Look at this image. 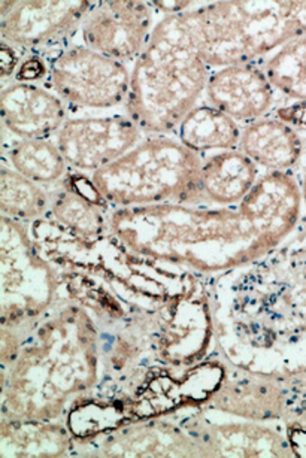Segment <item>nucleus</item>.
Returning a JSON list of instances; mask_svg holds the SVG:
<instances>
[{
    "label": "nucleus",
    "mask_w": 306,
    "mask_h": 458,
    "mask_svg": "<svg viewBox=\"0 0 306 458\" xmlns=\"http://www.w3.org/2000/svg\"><path fill=\"white\" fill-rule=\"evenodd\" d=\"M13 328L21 346L4 379V420L55 421L71 395L96 386L99 328L84 306L64 297L32 323Z\"/></svg>",
    "instance_id": "obj_3"
},
{
    "label": "nucleus",
    "mask_w": 306,
    "mask_h": 458,
    "mask_svg": "<svg viewBox=\"0 0 306 458\" xmlns=\"http://www.w3.org/2000/svg\"><path fill=\"white\" fill-rule=\"evenodd\" d=\"M4 129L17 140H48L66 122V104L46 87L17 82L2 90Z\"/></svg>",
    "instance_id": "obj_13"
},
{
    "label": "nucleus",
    "mask_w": 306,
    "mask_h": 458,
    "mask_svg": "<svg viewBox=\"0 0 306 458\" xmlns=\"http://www.w3.org/2000/svg\"><path fill=\"white\" fill-rule=\"evenodd\" d=\"M47 73H48V66L46 64V60H42L39 55H29L17 69L15 81L33 84L35 81H41Z\"/></svg>",
    "instance_id": "obj_25"
},
{
    "label": "nucleus",
    "mask_w": 306,
    "mask_h": 458,
    "mask_svg": "<svg viewBox=\"0 0 306 458\" xmlns=\"http://www.w3.org/2000/svg\"><path fill=\"white\" fill-rule=\"evenodd\" d=\"M274 87L256 64H234L209 73L205 98L234 122L260 120L274 105Z\"/></svg>",
    "instance_id": "obj_12"
},
{
    "label": "nucleus",
    "mask_w": 306,
    "mask_h": 458,
    "mask_svg": "<svg viewBox=\"0 0 306 458\" xmlns=\"http://www.w3.org/2000/svg\"><path fill=\"white\" fill-rule=\"evenodd\" d=\"M200 196L203 207H234L259 181V166L236 149L203 154Z\"/></svg>",
    "instance_id": "obj_15"
},
{
    "label": "nucleus",
    "mask_w": 306,
    "mask_h": 458,
    "mask_svg": "<svg viewBox=\"0 0 306 458\" xmlns=\"http://www.w3.org/2000/svg\"><path fill=\"white\" fill-rule=\"evenodd\" d=\"M59 272L33 242L28 225L2 216V326L23 327L57 301Z\"/></svg>",
    "instance_id": "obj_7"
},
{
    "label": "nucleus",
    "mask_w": 306,
    "mask_h": 458,
    "mask_svg": "<svg viewBox=\"0 0 306 458\" xmlns=\"http://www.w3.org/2000/svg\"><path fill=\"white\" fill-rule=\"evenodd\" d=\"M261 69L274 90L306 102V35L275 51Z\"/></svg>",
    "instance_id": "obj_24"
},
{
    "label": "nucleus",
    "mask_w": 306,
    "mask_h": 458,
    "mask_svg": "<svg viewBox=\"0 0 306 458\" xmlns=\"http://www.w3.org/2000/svg\"><path fill=\"white\" fill-rule=\"evenodd\" d=\"M176 131L181 144L199 156L234 149L242 135L234 118L208 104L191 109Z\"/></svg>",
    "instance_id": "obj_19"
},
{
    "label": "nucleus",
    "mask_w": 306,
    "mask_h": 458,
    "mask_svg": "<svg viewBox=\"0 0 306 458\" xmlns=\"http://www.w3.org/2000/svg\"><path fill=\"white\" fill-rule=\"evenodd\" d=\"M144 131L127 115L69 118L55 145L72 171L95 174L135 148Z\"/></svg>",
    "instance_id": "obj_10"
},
{
    "label": "nucleus",
    "mask_w": 306,
    "mask_h": 458,
    "mask_svg": "<svg viewBox=\"0 0 306 458\" xmlns=\"http://www.w3.org/2000/svg\"><path fill=\"white\" fill-rule=\"evenodd\" d=\"M214 330L243 370L306 342V234L217 276Z\"/></svg>",
    "instance_id": "obj_2"
},
{
    "label": "nucleus",
    "mask_w": 306,
    "mask_h": 458,
    "mask_svg": "<svg viewBox=\"0 0 306 458\" xmlns=\"http://www.w3.org/2000/svg\"><path fill=\"white\" fill-rule=\"evenodd\" d=\"M91 5L89 0L14 2L13 10L2 17V42L15 50L55 47L77 33Z\"/></svg>",
    "instance_id": "obj_11"
},
{
    "label": "nucleus",
    "mask_w": 306,
    "mask_h": 458,
    "mask_svg": "<svg viewBox=\"0 0 306 458\" xmlns=\"http://www.w3.org/2000/svg\"><path fill=\"white\" fill-rule=\"evenodd\" d=\"M302 191L287 172L260 176L234 207L113 209L109 232L129 250L202 275H221L281 245L301 216Z\"/></svg>",
    "instance_id": "obj_1"
},
{
    "label": "nucleus",
    "mask_w": 306,
    "mask_h": 458,
    "mask_svg": "<svg viewBox=\"0 0 306 458\" xmlns=\"http://www.w3.org/2000/svg\"><path fill=\"white\" fill-rule=\"evenodd\" d=\"M212 406L245 420H269L284 411V391L263 373L245 372L221 381L212 394Z\"/></svg>",
    "instance_id": "obj_16"
},
{
    "label": "nucleus",
    "mask_w": 306,
    "mask_h": 458,
    "mask_svg": "<svg viewBox=\"0 0 306 458\" xmlns=\"http://www.w3.org/2000/svg\"><path fill=\"white\" fill-rule=\"evenodd\" d=\"M302 198H303V200H305L306 205V174L305 178H303V187H302Z\"/></svg>",
    "instance_id": "obj_28"
},
{
    "label": "nucleus",
    "mask_w": 306,
    "mask_h": 458,
    "mask_svg": "<svg viewBox=\"0 0 306 458\" xmlns=\"http://www.w3.org/2000/svg\"><path fill=\"white\" fill-rule=\"evenodd\" d=\"M208 69L254 64L306 35V2H214L191 10Z\"/></svg>",
    "instance_id": "obj_5"
},
{
    "label": "nucleus",
    "mask_w": 306,
    "mask_h": 458,
    "mask_svg": "<svg viewBox=\"0 0 306 458\" xmlns=\"http://www.w3.org/2000/svg\"><path fill=\"white\" fill-rule=\"evenodd\" d=\"M153 2L106 0L93 2L77 30L78 46L122 64L135 62L153 33Z\"/></svg>",
    "instance_id": "obj_9"
},
{
    "label": "nucleus",
    "mask_w": 306,
    "mask_h": 458,
    "mask_svg": "<svg viewBox=\"0 0 306 458\" xmlns=\"http://www.w3.org/2000/svg\"><path fill=\"white\" fill-rule=\"evenodd\" d=\"M68 426L53 421H2L4 457H59L72 451Z\"/></svg>",
    "instance_id": "obj_18"
},
{
    "label": "nucleus",
    "mask_w": 306,
    "mask_h": 458,
    "mask_svg": "<svg viewBox=\"0 0 306 458\" xmlns=\"http://www.w3.org/2000/svg\"><path fill=\"white\" fill-rule=\"evenodd\" d=\"M279 120L296 127L306 129V102H296L276 111Z\"/></svg>",
    "instance_id": "obj_26"
},
{
    "label": "nucleus",
    "mask_w": 306,
    "mask_h": 458,
    "mask_svg": "<svg viewBox=\"0 0 306 458\" xmlns=\"http://www.w3.org/2000/svg\"><path fill=\"white\" fill-rule=\"evenodd\" d=\"M239 151L259 167L269 172H285L301 158L302 142L287 123L260 118L243 129Z\"/></svg>",
    "instance_id": "obj_17"
},
{
    "label": "nucleus",
    "mask_w": 306,
    "mask_h": 458,
    "mask_svg": "<svg viewBox=\"0 0 306 458\" xmlns=\"http://www.w3.org/2000/svg\"><path fill=\"white\" fill-rule=\"evenodd\" d=\"M51 194L42 185L20 175L19 172L2 166L0 172V211L13 220H41L50 211Z\"/></svg>",
    "instance_id": "obj_22"
},
{
    "label": "nucleus",
    "mask_w": 306,
    "mask_h": 458,
    "mask_svg": "<svg viewBox=\"0 0 306 458\" xmlns=\"http://www.w3.org/2000/svg\"><path fill=\"white\" fill-rule=\"evenodd\" d=\"M8 166L37 184L64 182L71 172L55 142L48 140H15L5 147Z\"/></svg>",
    "instance_id": "obj_20"
},
{
    "label": "nucleus",
    "mask_w": 306,
    "mask_h": 458,
    "mask_svg": "<svg viewBox=\"0 0 306 458\" xmlns=\"http://www.w3.org/2000/svg\"><path fill=\"white\" fill-rule=\"evenodd\" d=\"M207 455H281L290 454L283 437L251 424L217 427Z\"/></svg>",
    "instance_id": "obj_23"
},
{
    "label": "nucleus",
    "mask_w": 306,
    "mask_h": 458,
    "mask_svg": "<svg viewBox=\"0 0 306 458\" xmlns=\"http://www.w3.org/2000/svg\"><path fill=\"white\" fill-rule=\"evenodd\" d=\"M20 66V55L15 48L2 42V80L17 72Z\"/></svg>",
    "instance_id": "obj_27"
},
{
    "label": "nucleus",
    "mask_w": 306,
    "mask_h": 458,
    "mask_svg": "<svg viewBox=\"0 0 306 458\" xmlns=\"http://www.w3.org/2000/svg\"><path fill=\"white\" fill-rule=\"evenodd\" d=\"M132 69L126 64L72 44L48 64L50 89L64 104L81 109H109L126 104Z\"/></svg>",
    "instance_id": "obj_8"
},
{
    "label": "nucleus",
    "mask_w": 306,
    "mask_h": 458,
    "mask_svg": "<svg viewBox=\"0 0 306 458\" xmlns=\"http://www.w3.org/2000/svg\"><path fill=\"white\" fill-rule=\"evenodd\" d=\"M200 166L199 154L178 140L160 135L140 140L135 148L90 176L113 209L203 207Z\"/></svg>",
    "instance_id": "obj_6"
},
{
    "label": "nucleus",
    "mask_w": 306,
    "mask_h": 458,
    "mask_svg": "<svg viewBox=\"0 0 306 458\" xmlns=\"http://www.w3.org/2000/svg\"><path fill=\"white\" fill-rule=\"evenodd\" d=\"M81 444L93 445L86 455H108V457H126V455H196L200 454V446L193 448V442L181 435L174 427L129 426L120 427L106 435L93 439L80 440ZM203 455V453H202Z\"/></svg>",
    "instance_id": "obj_14"
},
{
    "label": "nucleus",
    "mask_w": 306,
    "mask_h": 458,
    "mask_svg": "<svg viewBox=\"0 0 306 458\" xmlns=\"http://www.w3.org/2000/svg\"><path fill=\"white\" fill-rule=\"evenodd\" d=\"M191 10L158 20L132 66L124 108L144 133L176 131L205 95L209 69L199 51Z\"/></svg>",
    "instance_id": "obj_4"
},
{
    "label": "nucleus",
    "mask_w": 306,
    "mask_h": 458,
    "mask_svg": "<svg viewBox=\"0 0 306 458\" xmlns=\"http://www.w3.org/2000/svg\"><path fill=\"white\" fill-rule=\"evenodd\" d=\"M111 212L113 208L109 205L95 202L64 184L60 191L51 196L50 211L47 216L81 236L98 238L111 233Z\"/></svg>",
    "instance_id": "obj_21"
}]
</instances>
